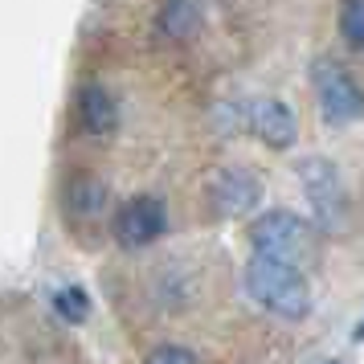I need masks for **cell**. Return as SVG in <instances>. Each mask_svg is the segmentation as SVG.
Here are the masks:
<instances>
[{
	"mask_svg": "<svg viewBox=\"0 0 364 364\" xmlns=\"http://www.w3.org/2000/svg\"><path fill=\"white\" fill-rule=\"evenodd\" d=\"M246 291L250 299L266 307L279 319H303L311 311V287H307V274L299 266L274 262V258H250L246 262Z\"/></svg>",
	"mask_w": 364,
	"mask_h": 364,
	"instance_id": "cell-1",
	"label": "cell"
},
{
	"mask_svg": "<svg viewBox=\"0 0 364 364\" xmlns=\"http://www.w3.org/2000/svg\"><path fill=\"white\" fill-rule=\"evenodd\" d=\"M295 172L303 181V193H307V205H311L315 221L323 230H344L348 193H344V181H340V168L331 164L328 156H303Z\"/></svg>",
	"mask_w": 364,
	"mask_h": 364,
	"instance_id": "cell-2",
	"label": "cell"
},
{
	"mask_svg": "<svg viewBox=\"0 0 364 364\" xmlns=\"http://www.w3.org/2000/svg\"><path fill=\"white\" fill-rule=\"evenodd\" d=\"M311 90H315V102H319V119L328 123L331 132H340V127L360 119V86H356V78L340 62L315 58L311 62Z\"/></svg>",
	"mask_w": 364,
	"mask_h": 364,
	"instance_id": "cell-3",
	"label": "cell"
},
{
	"mask_svg": "<svg viewBox=\"0 0 364 364\" xmlns=\"http://www.w3.org/2000/svg\"><path fill=\"white\" fill-rule=\"evenodd\" d=\"M250 246H254L258 258H274V262L299 266V254L311 246V242H307V225H303L299 213H291V209H270V213H262L250 225Z\"/></svg>",
	"mask_w": 364,
	"mask_h": 364,
	"instance_id": "cell-4",
	"label": "cell"
},
{
	"mask_svg": "<svg viewBox=\"0 0 364 364\" xmlns=\"http://www.w3.org/2000/svg\"><path fill=\"white\" fill-rule=\"evenodd\" d=\"M168 230V213L160 197H135L115 213V242L123 250H144Z\"/></svg>",
	"mask_w": 364,
	"mask_h": 364,
	"instance_id": "cell-5",
	"label": "cell"
},
{
	"mask_svg": "<svg viewBox=\"0 0 364 364\" xmlns=\"http://www.w3.org/2000/svg\"><path fill=\"white\" fill-rule=\"evenodd\" d=\"M262 200V181L250 168H230L213 184V205L221 217H246Z\"/></svg>",
	"mask_w": 364,
	"mask_h": 364,
	"instance_id": "cell-6",
	"label": "cell"
},
{
	"mask_svg": "<svg viewBox=\"0 0 364 364\" xmlns=\"http://www.w3.org/2000/svg\"><path fill=\"white\" fill-rule=\"evenodd\" d=\"M250 127L258 132V139H262L266 148H274V151H287L291 144H295V115H291V107L279 99H258V102H250Z\"/></svg>",
	"mask_w": 364,
	"mask_h": 364,
	"instance_id": "cell-7",
	"label": "cell"
},
{
	"mask_svg": "<svg viewBox=\"0 0 364 364\" xmlns=\"http://www.w3.org/2000/svg\"><path fill=\"white\" fill-rule=\"evenodd\" d=\"M78 115H82V127L90 135H111L119 123V102L115 95L99 82H86L78 90Z\"/></svg>",
	"mask_w": 364,
	"mask_h": 364,
	"instance_id": "cell-8",
	"label": "cell"
},
{
	"mask_svg": "<svg viewBox=\"0 0 364 364\" xmlns=\"http://www.w3.org/2000/svg\"><path fill=\"white\" fill-rule=\"evenodd\" d=\"M156 29L172 41H188L205 29V9L200 4H188V0H172V4H160L156 13Z\"/></svg>",
	"mask_w": 364,
	"mask_h": 364,
	"instance_id": "cell-9",
	"label": "cell"
},
{
	"mask_svg": "<svg viewBox=\"0 0 364 364\" xmlns=\"http://www.w3.org/2000/svg\"><path fill=\"white\" fill-rule=\"evenodd\" d=\"M107 184L99 181V176H74L70 181V213H78V217H95L107 205Z\"/></svg>",
	"mask_w": 364,
	"mask_h": 364,
	"instance_id": "cell-10",
	"label": "cell"
},
{
	"mask_svg": "<svg viewBox=\"0 0 364 364\" xmlns=\"http://www.w3.org/2000/svg\"><path fill=\"white\" fill-rule=\"evenodd\" d=\"M53 311L62 315L66 323H86V315H90V299H86L82 287H62V291L53 295Z\"/></svg>",
	"mask_w": 364,
	"mask_h": 364,
	"instance_id": "cell-11",
	"label": "cell"
},
{
	"mask_svg": "<svg viewBox=\"0 0 364 364\" xmlns=\"http://www.w3.org/2000/svg\"><path fill=\"white\" fill-rule=\"evenodd\" d=\"M340 29H344L348 50H360V46H364V4H360V0L344 4V13H340Z\"/></svg>",
	"mask_w": 364,
	"mask_h": 364,
	"instance_id": "cell-12",
	"label": "cell"
},
{
	"mask_svg": "<svg viewBox=\"0 0 364 364\" xmlns=\"http://www.w3.org/2000/svg\"><path fill=\"white\" fill-rule=\"evenodd\" d=\"M148 364H197V356H193V348H184V344H164L148 356Z\"/></svg>",
	"mask_w": 364,
	"mask_h": 364,
	"instance_id": "cell-13",
	"label": "cell"
},
{
	"mask_svg": "<svg viewBox=\"0 0 364 364\" xmlns=\"http://www.w3.org/2000/svg\"><path fill=\"white\" fill-rule=\"evenodd\" d=\"M328 364H340V360H328Z\"/></svg>",
	"mask_w": 364,
	"mask_h": 364,
	"instance_id": "cell-14",
	"label": "cell"
}]
</instances>
